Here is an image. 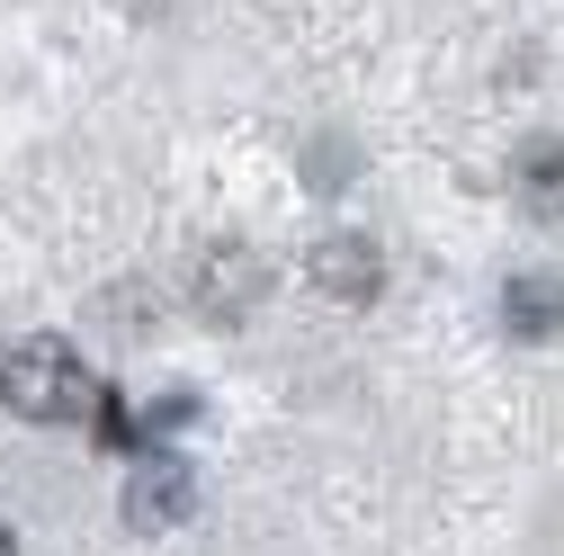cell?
<instances>
[{"label": "cell", "mask_w": 564, "mask_h": 556, "mask_svg": "<svg viewBox=\"0 0 564 556\" xmlns=\"http://www.w3.org/2000/svg\"><path fill=\"white\" fill-rule=\"evenodd\" d=\"M0 395H10V413H28V423H82L99 377L63 332H36V341H19V351L0 360Z\"/></svg>", "instance_id": "6da1fadb"}, {"label": "cell", "mask_w": 564, "mask_h": 556, "mask_svg": "<svg viewBox=\"0 0 564 556\" xmlns=\"http://www.w3.org/2000/svg\"><path fill=\"white\" fill-rule=\"evenodd\" d=\"M197 512V467L188 458H144V467H134V484H126V521L134 530H180Z\"/></svg>", "instance_id": "7a4b0ae2"}, {"label": "cell", "mask_w": 564, "mask_h": 556, "mask_svg": "<svg viewBox=\"0 0 564 556\" xmlns=\"http://www.w3.org/2000/svg\"><path fill=\"white\" fill-rule=\"evenodd\" d=\"M305 269H314V288L340 297V306H368V297L386 288V252H377L368 234H323Z\"/></svg>", "instance_id": "3957f363"}, {"label": "cell", "mask_w": 564, "mask_h": 556, "mask_svg": "<svg viewBox=\"0 0 564 556\" xmlns=\"http://www.w3.org/2000/svg\"><path fill=\"white\" fill-rule=\"evenodd\" d=\"M502 323H511V341H564V278L555 269H520L502 288Z\"/></svg>", "instance_id": "277c9868"}, {"label": "cell", "mask_w": 564, "mask_h": 556, "mask_svg": "<svg viewBox=\"0 0 564 556\" xmlns=\"http://www.w3.org/2000/svg\"><path fill=\"white\" fill-rule=\"evenodd\" d=\"M511 189H520V206H529V216L564 225V145H520V162H511Z\"/></svg>", "instance_id": "5b68a950"}, {"label": "cell", "mask_w": 564, "mask_h": 556, "mask_svg": "<svg viewBox=\"0 0 564 556\" xmlns=\"http://www.w3.org/2000/svg\"><path fill=\"white\" fill-rule=\"evenodd\" d=\"M234 297H242V306L260 297V260H251V252H216V260H206V288H197V306L225 323V314H234Z\"/></svg>", "instance_id": "8992f818"}, {"label": "cell", "mask_w": 564, "mask_h": 556, "mask_svg": "<svg viewBox=\"0 0 564 556\" xmlns=\"http://www.w3.org/2000/svg\"><path fill=\"white\" fill-rule=\"evenodd\" d=\"M90 404H99V413H90V423H99V449H134V440H144V423L126 413V395H108V386H99Z\"/></svg>", "instance_id": "52a82bcc"}, {"label": "cell", "mask_w": 564, "mask_h": 556, "mask_svg": "<svg viewBox=\"0 0 564 556\" xmlns=\"http://www.w3.org/2000/svg\"><path fill=\"white\" fill-rule=\"evenodd\" d=\"M0 556H19V538H10V521H0Z\"/></svg>", "instance_id": "ba28073f"}]
</instances>
